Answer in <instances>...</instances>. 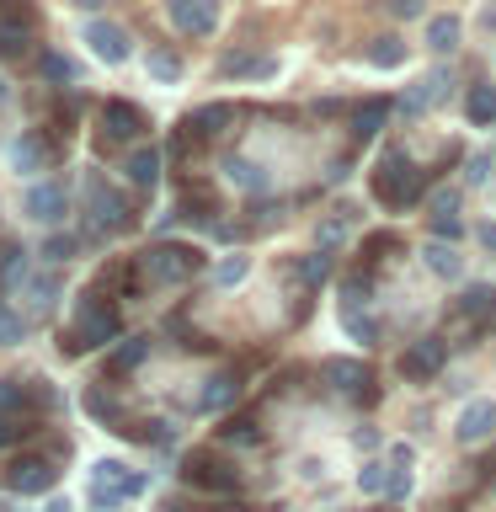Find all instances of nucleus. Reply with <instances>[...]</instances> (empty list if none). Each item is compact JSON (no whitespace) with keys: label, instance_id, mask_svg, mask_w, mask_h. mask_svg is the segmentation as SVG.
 <instances>
[{"label":"nucleus","instance_id":"obj_1","mask_svg":"<svg viewBox=\"0 0 496 512\" xmlns=\"http://www.w3.org/2000/svg\"><path fill=\"white\" fill-rule=\"evenodd\" d=\"M86 224L96 235H118L134 224V214H128V198L123 192H112L96 171H86Z\"/></svg>","mask_w":496,"mask_h":512},{"label":"nucleus","instance_id":"obj_2","mask_svg":"<svg viewBox=\"0 0 496 512\" xmlns=\"http://www.w3.org/2000/svg\"><path fill=\"white\" fill-rule=\"evenodd\" d=\"M374 198H379L384 208L416 203V198H422V171H416L406 155H384L379 171H374Z\"/></svg>","mask_w":496,"mask_h":512},{"label":"nucleus","instance_id":"obj_3","mask_svg":"<svg viewBox=\"0 0 496 512\" xmlns=\"http://www.w3.org/2000/svg\"><path fill=\"white\" fill-rule=\"evenodd\" d=\"M198 267H203V251L176 246V240H171V246H150V251L139 256V272L150 283H187Z\"/></svg>","mask_w":496,"mask_h":512},{"label":"nucleus","instance_id":"obj_4","mask_svg":"<svg viewBox=\"0 0 496 512\" xmlns=\"http://www.w3.org/2000/svg\"><path fill=\"white\" fill-rule=\"evenodd\" d=\"M107 342H118V310L102 299V294H91L86 304H80V320H75V336H70V352L80 347H107Z\"/></svg>","mask_w":496,"mask_h":512},{"label":"nucleus","instance_id":"obj_5","mask_svg":"<svg viewBox=\"0 0 496 512\" xmlns=\"http://www.w3.org/2000/svg\"><path fill=\"white\" fill-rule=\"evenodd\" d=\"M139 491H144V475L139 470H123L118 459H102L91 470V502L96 507H123V502H134Z\"/></svg>","mask_w":496,"mask_h":512},{"label":"nucleus","instance_id":"obj_6","mask_svg":"<svg viewBox=\"0 0 496 512\" xmlns=\"http://www.w3.org/2000/svg\"><path fill=\"white\" fill-rule=\"evenodd\" d=\"M54 486H59L54 459L22 454V459H11V464H6V491H16V496H43V491H54Z\"/></svg>","mask_w":496,"mask_h":512},{"label":"nucleus","instance_id":"obj_7","mask_svg":"<svg viewBox=\"0 0 496 512\" xmlns=\"http://www.w3.org/2000/svg\"><path fill=\"white\" fill-rule=\"evenodd\" d=\"M182 480L187 486H198V491H235L240 486V475L224 464L219 454H208V448H198V454H187L182 464Z\"/></svg>","mask_w":496,"mask_h":512},{"label":"nucleus","instance_id":"obj_8","mask_svg":"<svg viewBox=\"0 0 496 512\" xmlns=\"http://www.w3.org/2000/svg\"><path fill=\"white\" fill-rule=\"evenodd\" d=\"M166 16L187 38H208L219 27V0H166Z\"/></svg>","mask_w":496,"mask_h":512},{"label":"nucleus","instance_id":"obj_9","mask_svg":"<svg viewBox=\"0 0 496 512\" xmlns=\"http://www.w3.org/2000/svg\"><path fill=\"white\" fill-rule=\"evenodd\" d=\"M144 134V112L134 102H102V139L107 144H128V139H139Z\"/></svg>","mask_w":496,"mask_h":512},{"label":"nucleus","instance_id":"obj_10","mask_svg":"<svg viewBox=\"0 0 496 512\" xmlns=\"http://www.w3.org/2000/svg\"><path fill=\"white\" fill-rule=\"evenodd\" d=\"M64 214H70V192H64L59 182H32V187H27V219L59 224Z\"/></svg>","mask_w":496,"mask_h":512},{"label":"nucleus","instance_id":"obj_11","mask_svg":"<svg viewBox=\"0 0 496 512\" xmlns=\"http://www.w3.org/2000/svg\"><path fill=\"white\" fill-rule=\"evenodd\" d=\"M443 358H448V347L438 342V336H422L416 347L400 352V374H406V379H432L443 368Z\"/></svg>","mask_w":496,"mask_h":512},{"label":"nucleus","instance_id":"obj_12","mask_svg":"<svg viewBox=\"0 0 496 512\" xmlns=\"http://www.w3.org/2000/svg\"><path fill=\"white\" fill-rule=\"evenodd\" d=\"M491 432H496V400H470V406L459 411V422H454L459 443H486Z\"/></svg>","mask_w":496,"mask_h":512},{"label":"nucleus","instance_id":"obj_13","mask_svg":"<svg viewBox=\"0 0 496 512\" xmlns=\"http://www.w3.org/2000/svg\"><path fill=\"white\" fill-rule=\"evenodd\" d=\"M86 43H91V54L102 59V64H123L128 59V32L112 27V22H91L86 27Z\"/></svg>","mask_w":496,"mask_h":512},{"label":"nucleus","instance_id":"obj_14","mask_svg":"<svg viewBox=\"0 0 496 512\" xmlns=\"http://www.w3.org/2000/svg\"><path fill=\"white\" fill-rule=\"evenodd\" d=\"M32 43V22L27 16H0V59H22Z\"/></svg>","mask_w":496,"mask_h":512},{"label":"nucleus","instance_id":"obj_15","mask_svg":"<svg viewBox=\"0 0 496 512\" xmlns=\"http://www.w3.org/2000/svg\"><path fill=\"white\" fill-rule=\"evenodd\" d=\"M54 304H59V278H54V272H32V278H27V310L48 315Z\"/></svg>","mask_w":496,"mask_h":512},{"label":"nucleus","instance_id":"obj_16","mask_svg":"<svg viewBox=\"0 0 496 512\" xmlns=\"http://www.w3.org/2000/svg\"><path fill=\"white\" fill-rule=\"evenodd\" d=\"M224 123H230V107L214 102V107H198V112H192V118H187L182 128H187V139H214Z\"/></svg>","mask_w":496,"mask_h":512},{"label":"nucleus","instance_id":"obj_17","mask_svg":"<svg viewBox=\"0 0 496 512\" xmlns=\"http://www.w3.org/2000/svg\"><path fill=\"white\" fill-rule=\"evenodd\" d=\"M320 374H326L336 390H363V384H368V368H363L358 358H326V368H320Z\"/></svg>","mask_w":496,"mask_h":512},{"label":"nucleus","instance_id":"obj_18","mask_svg":"<svg viewBox=\"0 0 496 512\" xmlns=\"http://www.w3.org/2000/svg\"><path fill=\"white\" fill-rule=\"evenodd\" d=\"M235 395H240V379H235V374H214V379L203 384L198 406H203V411H224V406H230Z\"/></svg>","mask_w":496,"mask_h":512},{"label":"nucleus","instance_id":"obj_19","mask_svg":"<svg viewBox=\"0 0 496 512\" xmlns=\"http://www.w3.org/2000/svg\"><path fill=\"white\" fill-rule=\"evenodd\" d=\"M443 86H448V75H443V70H432V75H422V80H416V91H411L400 107H406V112H427V107L443 96Z\"/></svg>","mask_w":496,"mask_h":512},{"label":"nucleus","instance_id":"obj_20","mask_svg":"<svg viewBox=\"0 0 496 512\" xmlns=\"http://www.w3.org/2000/svg\"><path fill=\"white\" fill-rule=\"evenodd\" d=\"M11 160H16V171H22V176H38V171H43V160H48V144H43L38 134H27V139H16Z\"/></svg>","mask_w":496,"mask_h":512},{"label":"nucleus","instance_id":"obj_21","mask_svg":"<svg viewBox=\"0 0 496 512\" xmlns=\"http://www.w3.org/2000/svg\"><path fill=\"white\" fill-rule=\"evenodd\" d=\"M128 182H134V187H155L160 182V150H134V155H128Z\"/></svg>","mask_w":496,"mask_h":512},{"label":"nucleus","instance_id":"obj_22","mask_svg":"<svg viewBox=\"0 0 496 512\" xmlns=\"http://www.w3.org/2000/svg\"><path fill=\"white\" fill-rule=\"evenodd\" d=\"M144 358H150V342H144V336H128V342L112 352V363H107V374L118 379V374H128V368H139Z\"/></svg>","mask_w":496,"mask_h":512},{"label":"nucleus","instance_id":"obj_23","mask_svg":"<svg viewBox=\"0 0 496 512\" xmlns=\"http://www.w3.org/2000/svg\"><path fill=\"white\" fill-rule=\"evenodd\" d=\"M464 112H470L475 128L496 123V86H470V102H464Z\"/></svg>","mask_w":496,"mask_h":512},{"label":"nucleus","instance_id":"obj_24","mask_svg":"<svg viewBox=\"0 0 496 512\" xmlns=\"http://www.w3.org/2000/svg\"><path fill=\"white\" fill-rule=\"evenodd\" d=\"M454 43H459V16H432V22H427V48L454 54Z\"/></svg>","mask_w":496,"mask_h":512},{"label":"nucleus","instance_id":"obj_25","mask_svg":"<svg viewBox=\"0 0 496 512\" xmlns=\"http://www.w3.org/2000/svg\"><path fill=\"white\" fill-rule=\"evenodd\" d=\"M224 176H230L235 187H246V192H262V187H267V171H262V166H251V160H240V155H235V160H224Z\"/></svg>","mask_w":496,"mask_h":512},{"label":"nucleus","instance_id":"obj_26","mask_svg":"<svg viewBox=\"0 0 496 512\" xmlns=\"http://www.w3.org/2000/svg\"><path fill=\"white\" fill-rule=\"evenodd\" d=\"M384 118H390V102H363L358 118H352V123H358L352 134H358V139H374L379 128H384Z\"/></svg>","mask_w":496,"mask_h":512},{"label":"nucleus","instance_id":"obj_27","mask_svg":"<svg viewBox=\"0 0 496 512\" xmlns=\"http://www.w3.org/2000/svg\"><path fill=\"white\" fill-rule=\"evenodd\" d=\"M422 256H427V267L438 272V278H459V251H454V246H443V240H432V246H427Z\"/></svg>","mask_w":496,"mask_h":512},{"label":"nucleus","instance_id":"obj_28","mask_svg":"<svg viewBox=\"0 0 496 512\" xmlns=\"http://www.w3.org/2000/svg\"><path fill=\"white\" fill-rule=\"evenodd\" d=\"M358 491L368 496H379V491H390V464H379V459H368L363 470H358Z\"/></svg>","mask_w":496,"mask_h":512},{"label":"nucleus","instance_id":"obj_29","mask_svg":"<svg viewBox=\"0 0 496 512\" xmlns=\"http://www.w3.org/2000/svg\"><path fill=\"white\" fill-rule=\"evenodd\" d=\"M22 336H27V320L16 315L6 299H0V347H16V342H22Z\"/></svg>","mask_w":496,"mask_h":512},{"label":"nucleus","instance_id":"obj_30","mask_svg":"<svg viewBox=\"0 0 496 512\" xmlns=\"http://www.w3.org/2000/svg\"><path fill=\"white\" fill-rule=\"evenodd\" d=\"M75 251H80V240H75V235H48V240H43V262H54V267H59V262H70Z\"/></svg>","mask_w":496,"mask_h":512},{"label":"nucleus","instance_id":"obj_31","mask_svg":"<svg viewBox=\"0 0 496 512\" xmlns=\"http://www.w3.org/2000/svg\"><path fill=\"white\" fill-rule=\"evenodd\" d=\"M27 411V390L16 379H0V416H22Z\"/></svg>","mask_w":496,"mask_h":512},{"label":"nucleus","instance_id":"obj_32","mask_svg":"<svg viewBox=\"0 0 496 512\" xmlns=\"http://www.w3.org/2000/svg\"><path fill=\"white\" fill-rule=\"evenodd\" d=\"M368 59H374L379 70H395V64L406 59V48H400V38H379L374 48H368Z\"/></svg>","mask_w":496,"mask_h":512},{"label":"nucleus","instance_id":"obj_33","mask_svg":"<svg viewBox=\"0 0 496 512\" xmlns=\"http://www.w3.org/2000/svg\"><path fill=\"white\" fill-rule=\"evenodd\" d=\"M246 272H251L246 256H224V262L214 267V283H219V288H235L240 278H246Z\"/></svg>","mask_w":496,"mask_h":512},{"label":"nucleus","instance_id":"obj_34","mask_svg":"<svg viewBox=\"0 0 496 512\" xmlns=\"http://www.w3.org/2000/svg\"><path fill=\"white\" fill-rule=\"evenodd\" d=\"M224 75H272V59H251V54H230Z\"/></svg>","mask_w":496,"mask_h":512},{"label":"nucleus","instance_id":"obj_35","mask_svg":"<svg viewBox=\"0 0 496 512\" xmlns=\"http://www.w3.org/2000/svg\"><path fill=\"white\" fill-rule=\"evenodd\" d=\"M150 75L155 80H176V75H182V59L166 54V48H155V54H150Z\"/></svg>","mask_w":496,"mask_h":512},{"label":"nucleus","instance_id":"obj_36","mask_svg":"<svg viewBox=\"0 0 496 512\" xmlns=\"http://www.w3.org/2000/svg\"><path fill=\"white\" fill-rule=\"evenodd\" d=\"M432 230L448 235V240H459L464 235V219H459V208H443V214H432Z\"/></svg>","mask_w":496,"mask_h":512},{"label":"nucleus","instance_id":"obj_37","mask_svg":"<svg viewBox=\"0 0 496 512\" xmlns=\"http://www.w3.org/2000/svg\"><path fill=\"white\" fill-rule=\"evenodd\" d=\"M224 443H262V427L256 422H230L224 427Z\"/></svg>","mask_w":496,"mask_h":512},{"label":"nucleus","instance_id":"obj_38","mask_svg":"<svg viewBox=\"0 0 496 512\" xmlns=\"http://www.w3.org/2000/svg\"><path fill=\"white\" fill-rule=\"evenodd\" d=\"M43 75L48 80H75V64L64 59V54H43Z\"/></svg>","mask_w":496,"mask_h":512},{"label":"nucleus","instance_id":"obj_39","mask_svg":"<svg viewBox=\"0 0 496 512\" xmlns=\"http://www.w3.org/2000/svg\"><path fill=\"white\" fill-rule=\"evenodd\" d=\"M326 272H331L326 256H304V262H299V278L304 283H326Z\"/></svg>","mask_w":496,"mask_h":512},{"label":"nucleus","instance_id":"obj_40","mask_svg":"<svg viewBox=\"0 0 496 512\" xmlns=\"http://www.w3.org/2000/svg\"><path fill=\"white\" fill-rule=\"evenodd\" d=\"M347 331H352V336H363V342H374V336H379V326H374L368 315H358V310H347Z\"/></svg>","mask_w":496,"mask_h":512},{"label":"nucleus","instance_id":"obj_41","mask_svg":"<svg viewBox=\"0 0 496 512\" xmlns=\"http://www.w3.org/2000/svg\"><path fill=\"white\" fill-rule=\"evenodd\" d=\"M486 304H491V288H470V294H464V310H470V315H480Z\"/></svg>","mask_w":496,"mask_h":512},{"label":"nucleus","instance_id":"obj_42","mask_svg":"<svg viewBox=\"0 0 496 512\" xmlns=\"http://www.w3.org/2000/svg\"><path fill=\"white\" fill-rule=\"evenodd\" d=\"M22 432H27V427H16L11 416H0V448H6V443H16V438H22Z\"/></svg>","mask_w":496,"mask_h":512},{"label":"nucleus","instance_id":"obj_43","mask_svg":"<svg viewBox=\"0 0 496 512\" xmlns=\"http://www.w3.org/2000/svg\"><path fill=\"white\" fill-rule=\"evenodd\" d=\"M390 11H395V16H406V22H411V16H422V0H390Z\"/></svg>","mask_w":496,"mask_h":512},{"label":"nucleus","instance_id":"obj_44","mask_svg":"<svg viewBox=\"0 0 496 512\" xmlns=\"http://www.w3.org/2000/svg\"><path fill=\"white\" fill-rule=\"evenodd\" d=\"M480 240H486V246H496V224H486V230H480Z\"/></svg>","mask_w":496,"mask_h":512},{"label":"nucleus","instance_id":"obj_45","mask_svg":"<svg viewBox=\"0 0 496 512\" xmlns=\"http://www.w3.org/2000/svg\"><path fill=\"white\" fill-rule=\"evenodd\" d=\"M75 6H80V11H96V6H107V0H75Z\"/></svg>","mask_w":496,"mask_h":512},{"label":"nucleus","instance_id":"obj_46","mask_svg":"<svg viewBox=\"0 0 496 512\" xmlns=\"http://www.w3.org/2000/svg\"><path fill=\"white\" fill-rule=\"evenodd\" d=\"M214 512H251V507H240V502H224V507H214Z\"/></svg>","mask_w":496,"mask_h":512},{"label":"nucleus","instance_id":"obj_47","mask_svg":"<svg viewBox=\"0 0 496 512\" xmlns=\"http://www.w3.org/2000/svg\"><path fill=\"white\" fill-rule=\"evenodd\" d=\"M160 512H182V507H171V502H166V507H160Z\"/></svg>","mask_w":496,"mask_h":512},{"label":"nucleus","instance_id":"obj_48","mask_svg":"<svg viewBox=\"0 0 496 512\" xmlns=\"http://www.w3.org/2000/svg\"><path fill=\"white\" fill-rule=\"evenodd\" d=\"M0 102H6V86H0Z\"/></svg>","mask_w":496,"mask_h":512}]
</instances>
